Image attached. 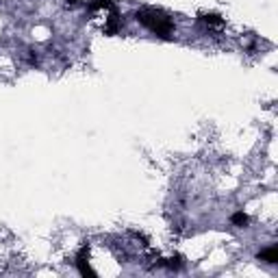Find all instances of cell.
I'll return each mask as SVG.
<instances>
[{"label":"cell","mask_w":278,"mask_h":278,"mask_svg":"<svg viewBox=\"0 0 278 278\" xmlns=\"http://www.w3.org/2000/svg\"><path fill=\"white\" fill-rule=\"evenodd\" d=\"M137 22H142L146 29H150L152 33L161 37H168L172 31H174V24L170 22V18H165L161 11H155V9H142L137 11Z\"/></svg>","instance_id":"cell-1"},{"label":"cell","mask_w":278,"mask_h":278,"mask_svg":"<svg viewBox=\"0 0 278 278\" xmlns=\"http://www.w3.org/2000/svg\"><path fill=\"white\" fill-rule=\"evenodd\" d=\"M76 267H78V272H81V276H89V278L96 276V272L89 267V261H87V246H83L81 250H78V254H76Z\"/></svg>","instance_id":"cell-2"},{"label":"cell","mask_w":278,"mask_h":278,"mask_svg":"<svg viewBox=\"0 0 278 278\" xmlns=\"http://www.w3.org/2000/svg\"><path fill=\"white\" fill-rule=\"evenodd\" d=\"M200 20L207 26H215V29H220V26H224V20L217 16V13H200Z\"/></svg>","instance_id":"cell-3"},{"label":"cell","mask_w":278,"mask_h":278,"mask_svg":"<svg viewBox=\"0 0 278 278\" xmlns=\"http://www.w3.org/2000/svg\"><path fill=\"white\" fill-rule=\"evenodd\" d=\"M259 259H261V261H267V263H278V250H276V248L261 250V252H259Z\"/></svg>","instance_id":"cell-4"},{"label":"cell","mask_w":278,"mask_h":278,"mask_svg":"<svg viewBox=\"0 0 278 278\" xmlns=\"http://www.w3.org/2000/svg\"><path fill=\"white\" fill-rule=\"evenodd\" d=\"M230 222H233L235 226H239V228H246L248 222H250V217L243 213V211H239V213H233V215H230Z\"/></svg>","instance_id":"cell-5"},{"label":"cell","mask_w":278,"mask_h":278,"mask_svg":"<svg viewBox=\"0 0 278 278\" xmlns=\"http://www.w3.org/2000/svg\"><path fill=\"white\" fill-rule=\"evenodd\" d=\"M159 265H165V267H170V269H178V267L183 265V263H181V256H172V259L159 261Z\"/></svg>","instance_id":"cell-6"}]
</instances>
